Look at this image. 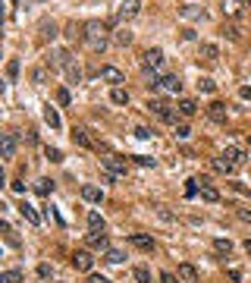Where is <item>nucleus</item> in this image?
Segmentation results:
<instances>
[{"label":"nucleus","instance_id":"50","mask_svg":"<svg viewBox=\"0 0 251 283\" xmlns=\"http://www.w3.org/2000/svg\"><path fill=\"white\" fill-rule=\"evenodd\" d=\"M229 280L239 283V280H242V271H239V268H229Z\"/></svg>","mask_w":251,"mask_h":283},{"label":"nucleus","instance_id":"1","mask_svg":"<svg viewBox=\"0 0 251 283\" xmlns=\"http://www.w3.org/2000/svg\"><path fill=\"white\" fill-rule=\"evenodd\" d=\"M107 29H110V22H88L85 25V44H88L94 54H104V50H107V35H104Z\"/></svg>","mask_w":251,"mask_h":283},{"label":"nucleus","instance_id":"24","mask_svg":"<svg viewBox=\"0 0 251 283\" xmlns=\"http://www.w3.org/2000/svg\"><path fill=\"white\" fill-rule=\"evenodd\" d=\"M104 261H107V264H123L126 252H123V248H107V252H104Z\"/></svg>","mask_w":251,"mask_h":283},{"label":"nucleus","instance_id":"33","mask_svg":"<svg viewBox=\"0 0 251 283\" xmlns=\"http://www.w3.org/2000/svg\"><path fill=\"white\" fill-rule=\"evenodd\" d=\"M201 57H204V60H211V63H214V60L220 57V47H217V44H201Z\"/></svg>","mask_w":251,"mask_h":283},{"label":"nucleus","instance_id":"35","mask_svg":"<svg viewBox=\"0 0 251 283\" xmlns=\"http://www.w3.org/2000/svg\"><path fill=\"white\" fill-rule=\"evenodd\" d=\"M198 91H204V94L217 91V82H214V79H207V76H201V79H198Z\"/></svg>","mask_w":251,"mask_h":283},{"label":"nucleus","instance_id":"20","mask_svg":"<svg viewBox=\"0 0 251 283\" xmlns=\"http://www.w3.org/2000/svg\"><path fill=\"white\" fill-rule=\"evenodd\" d=\"M179 16H185V19H204V10H201V6H195V3H182V6H179Z\"/></svg>","mask_w":251,"mask_h":283},{"label":"nucleus","instance_id":"7","mask_svg":"<svg viewBox=\"0 0 251 283\" xmlns=\"http://www.w3.org/2000/svg\"><path fill=\"white\" fill-rule=\"evenodd\" d=\"M16 145H19L16 132H3V135H0V158H3V161L16 158Z\"/></svg>","mask_w":251,"mask_h":283},{"label":"nucleus","instance_id":"11","mask_svg":"<svg viewBox=\"0 0 251 283\" xmlns=\"http://www.w3.org/2000/svg\"><path fill=\"white\" fill-rule=\"evenodd\" d=\"M72 268H75V271H85V274H91V268H94V258H91V252H75V255H72Z\"/></svg>","mask_w":251,"mask_h":283},{"label":"nucleus","instance_id":"6","mask_svg":"<svg viewBox=\"0 0 251 283\" xmlns=\"http://www.w3.org/2000/svg\"><path fill=\"white\" fill-rule=\"evenodd\" d=\"M138 10H142V0H123V3L116 6V22H132Z\"/></svg>","mask_w":251,"mask_h":283},{"label":"nucleus","instance_id":"25","mask_svg":"<svg viewBox=\"0 0 251 283\" xmlns=\"http://www.w3.org/2000/svg\"><path fill=\"white\" fill-rule=\"evenodd\" d=\"M214 170H217V173H236V164H229V161L226 158H223V154H220V158H214Z\"/></svg>","mask_w":251,"mask_h":283},{"label":"nucleus","instance_id":"5","mask_svg":"<svg viewBox=\"0 0 251 283\" xmlns=\"http://www.w3.org/2000/svg\"><path fill=\"white\" fill-rule=\"evenodd\" d=\"M101 164H104V170H110L113 176H126V170H129V161L119 158V154H104Z\"/></svg>","mask_w":251,"mask_h":283},{"label":"nucleus","instance_id":"55","mask_svg":"<svg viewBox=\"0 0 251 283\" xmlns=\"http://www.w3.org/2000/svg\"><path fill=\"white\" fill-rule=\"evenodd\" d=\"M242 3H245V6H251V0H242Z\"/></svg>","mask_w":251,"mask_h":283},{"label":"nucleus","instance_id":"46","mask_svg":"<svg viewBox=\"0 0 251 283\" xmlns=\"http://www.w3.org/2000/svg\"><path fill=\"white\" fill-rule=\"evenodd\" d=\"M239 98H242V101H251V85H242V88H239Z\"/></svg>","mask_w":251,"mask_h":283},{"label":"nucleus","instance_id":"17","mask_svg":"<svg viewBox=\"0 0 251 283\" xmlns=\"http://www.w3.org/2000/svg\"><path fill=\"white\" fill-rule=\"evenodd\" d=\"M82 199L91 202V204H101V202H104V189H98V186H82Z\"/></svg>","mask_w":251,"mask_h":283},{"label":"nucleus","instance_id":"39","mask_svg":"<svg viewBox=\"0 0 251 283\" xmlns=\"http://www.w3.org/2000/svg\"><path fill=\"white\" fill-rule=\"evenodd\" d=\"M132 161H135L138 167H154V164H157V161H154V158H148V154H135Z\"/></svg>","mask_w":251,"mask_h":283},{"label":"nucleus","instance_id":"16","mask_svg":"<svg viewBox=\"0 0 251 283\" xmlns=\"http://www.w3.org/2000/svg\"><path fill=\"white\" fill-rule=\"evenodd\" d=\"M91 248H98V252H107L110 248V239H107V233H88V239H85Z\"/></svg>","mask_w":251,"mask_h":283},{"label":"nucleus","instance_id":"52","mask_svg":"<svg viewBox=\"0 0 251 283\" xmlns=\"http://www.w3.org/2000/svg\"><path fill=\"white\" fill-rule=\"evenodd\" d=\"M88 283H110V280H107V277H101V274H91Z\"/></svg>","mask_w":251,"mask_h":283},{"label":"nucleus","instance_id":"19","mask_svg":"<svg viewBox=\"0 0 251 283\" xmlns=\"http://www.w3.org/2000/svg\"><path fill=\"white\" fill-rule=\"evenodd\" d=\"M44 123L50 126V129H60V126H63V120H60V114H57L54 104H44Z\"/></svg>","mask_w":251,"mask_h":283},{"label":"nucleus","instance_id":"42","mask_svg":"<svg viewBox=\"0 0 251 283\" xmlns=\"http://www.w3.org/2000/svg\"><path fill=\"white\" fill-rule=\"evenodd\" d=\"M223 35H226L229 41H239V29L236 25H223Z\"/></svg>","mask_w":251,"mask_h":283},{"label":"nucleus","instance_id":"36","mask_svg":"<svg viewBox=\"0 0 251 283\" xmlns=\"http://www.w3.org/2000/svg\"><path fill=\"white\" fill-rule=\"evenodd\" d=\"M57 104H63V107L72 104V94H69V88H57Z\"/></svg>","mask_w":251,"mask_h":283},{"label":"nucleus","instance_id":"34","mask_svg":"<svg viewBox=\"0 0 251 283\" xmlns=\"http://www.w3.org/2000/svg\"><path fill=\"white\" fill-rule=\"evenodd\" d=\"M16 76H19V57H10V63H6V79L16 82Z\"/></svg>","mask_w":251,"mask_h":283},{"label":"nucleus","instance_id":"22","mask_svg":"<svg viewBox=\"0 0 251 283\" xmlns=\"http://www.w3.org/2000/svg\"><path fill=\"white\" fill-rule=\"evenodd\" d=\"M176 110H179L182 117H195V114H198V101H192V98H182Z\"/></svg>","mask_w":251,"mask_h":283},{"label":"nucleus","instance_id":"40","mask_svg":"<svg viewBox=\"0 0 251 283\" xmlns=\"http://www.w3.org/2000/svg\"><path fill=\"white\" fill-rule=\"evenodd\" d=\"M116 44H123V47H126V44H132V32L119 29V32H116Z\"/></svg>","mask_w":251,"mask_h":283},{"label":"nucleus","instance_id":"43","mask_svg":"<svg viewBox=\"0 0 251 283\" xmlns=\"http://www.w3.org/2000/svg\"><path fill=\"white\" fill-rule=\"evenodd\" d=\"M132 132H135V139H151V135H154V132L148 129V126H135Z\"/></svg>","mask_w":251,"mask_h":283},{"label":"nucleus","instance_id":"38","mask_svg":"<svg viewBox=\"0 0 251 283\" xmlns=\"http://www.w3.org/2000/svg\"><path fill=\"white\" fill-rule=\"evenodd\" d=\"M44 154H47V161H50V164H60V161H63V151H60V148H50V145L44 148Z\"/></svg>","mask_w":251,"mask_h":283},{"label":"nucleus","instance_id":"4","mask_svg":"<svg viewBox=\"0 0 251 283\" xmlns=\"http://www.w3.org/2000/svg\"><path fill=\"white\" fill-rule=\"evenodd\" d=\"M163 50L160 47H151V50H144L142 54V70H151V73H160L163 76Z\"/></svg>","mask_w":251,"mask_h":283},{"label":"nucleus","instance_id":"10","mask_svg":"<svg viewBox=\"0 0 251 283\" xmlns=\"http://www.w3.org/2000/svg\"><path fill=\"white\" fill-rule=\"evenodd\" d=\"M129 243H132L135 248H142V252H154V245H157V243H154V236H148V233H132V236H129Z\"/></svg>","mask_w":251,"mask_h":283},{"label":"nucleus","instance_id":"45","mask_svg":"<svg viewBox=\"0 0 251 283\" xmlns=\"http://www.w3.org/2000/svg\"><path fill=\"white\" fill-rule=\"evenodd\" d=\"M176 139H192V129H188V126H176Z\"/></svg>","mask_w":251,"mask_h":283},{"label":"nucleus","instance_id":"37","mask_svg":"<svg viewBox=\"0 0 251 283\" xmlns=\"http://www.w3.org/2000/svg\"><path fill=\"white\" fill-rule=\"evenodd\" d=\"M214 248H217L220 255H229L232 252V243H229V239H214Z\"/></svg>","mask_w":251,"mask_h":283},{"label":"nucleus","instance_id":"18","mask_svg":"<svg viewBox=\"0 0 251 283\" xmlns=\"http://www.w3.org/2000/svg\"><path fill=\"white\" fill-rule=\"evenodd\" d=\"M19 214H22V217H25V220H29V224H32V227H41V214H38V211H35V208H32V204H29V202H22V204H19Z\"/></svg>","mask_w":251,"mask_h":283},{"label":"nucleus","instance_id":"3","mask_svg":"<svg viewBox=\"0 0 251 283\" xmlns=\"http://www.w3.org/2000/svg\"><path fill=\"white\" fill-rule=\"evenodd\" d=\"M151 91H167V94H179V91H182V79H179L176 73H163L160 79L151 85Z\"/></svg>","mask_w":251,"mask_h":283},{"label":"nucleus","instance_id":"23","mask_svg":"<svg viewBox=\"0 0 251 283\" xmlns=\"http://www.w3.org/2000/svg\"><path fill=\"white\" fill-rule=\"evenodd\" d=\"M104 227H107V224H104L101 214L98 211H88V230H91V233H104Z\"/></svg>","mask_w":251,"mask_h":283},{"label":"nucleus","instance_id":"30","mask_svg":"<svg viewBox=\"0 0 251 283\" xmlns=\"http://www.w3.org/2000/svg\"><path fill=\"white\" fill-rule=\"evenodd\" d=\"M35 192H38L41 199H47V195L54 192V183H50V179H38V183H35Z\"/></svg>","mask_w":251,"mask_h":283},{"label":"nucleus","instance_id":"32","mask_svg":"<svg viewBox=\"0 0 251 283\" xmlns=\"http://www.w3.org/2000/svg\"><path fill=\"white\" fill-rule=\"evenodd\" d=\"M0 283H22V271H3L0 274Z\"/></svg>","mask_w":251,"mask_h":283},{"label":"nucleus","instance_id":"53","mask_svg":"<svg viewBox=\"0 0 251 283\" xmlns=\"http://www.w3.org/2000/svg\"><path fill=\"white\" fill-rule=\"evenodd\" d=\"M245 252H248V255H251V239H245Z\"/></svg>","mask_w":251,"mask_h":283},{"label":"nucleus","instance_id":"48","mask_svg":"<svg viewBox=\"0 0 251 283\" xmlns=\"http://www.w3.org/2000/svg\"><path fill=\"white\" fill-rule=\"evenodd\" d=\"M54 35H57V25L47 22V25H44V38H54Z\"/></svg>","mask_w":251,"mask_h":283},{"label":"nucleus","instance_id":"14","mask_svg":"<svg viewBox=\"0 0 251 283\" xmlns=\"http://www.w3.org/2000/svg\"><path fill=\"white\" fill-rule=\"evenodd\" d=\"M47 63H50V66H60V70H66V66L72 63V54H69L66 47H60V50H54V54H50Z\"/></svg>","mask_w":251,"mask_h":283},{"label":"nucleus","instance_id":"21","mask_svg":"<svg viewBox=\"0 0 251 283\" xmlns=\"http://www.w3.org/2000/svg\"><path fill=\"white\" fill-rule=\"evenodd\" d=\"M72 142L79 145V148H94V145H91V139H88V132H85L82 126H75V129H72Z\"/></svg>","mask_w":251,"mask_h":283},{"label":"nucleus","instance_id":"51","mask_svg":"<svg viewBox=\"0 0 251 283\" xmlns=\"http://www.w3.org/2000/svg\"><path fill=\"white\" fill-rule=\"evenodd\" d=\"M239 217L245 220V224H251V211H248V208H239Z\"/></svg>","mask_w":251,"mask_h":283},{"label":"nucleus","instance_id":"12","mask_svg":"<svg viewBox=\"0 0 251 283\" xmlns=\"http://www.w3.org/2000/svg\"><path fill=\"white\" fill-rule=\"evenodd\" d=\"M207 117H211L214 123H226V104H223V101H211V104H207Z\"/></svg>","mask_w":251,"mask_h":283},{"label":"nucleus","instance_id":"49","mask_svg":"<svg viewBox=\"0 0 251 283\" xmlns=\"http://www.w3.org/2000/svg\"><path fill=\"white\" fill-rule=\"evenodd\" d=\"M160 283H179V280H176V277H173V274H170V271H163V274H160Z\"/></svg>","mask_w":251,"mask_h":283},{"label":"nucleus","instance_id":"9","mask_svg":"<svg viewBox=\"0 0 251 283\" xmlns=\"http://www.w3.org/2000/svg\"><path fill=\"white\" fill-rule=\"evenodd\" d=\"M101 79H104V82H110V85H113V88H119V85L126 82V76L119 73L116 66H101Z\"/></svg>","mask_w":251,"mask_h":283},{"label":"nucleus","instance_id":"41","mask_svg":"<svg viewBox=\"0 0 251 283\" xmlns=\"http://www.w3.org/2000/svg\"><path fill=\"white\" fill-rule=\"evenodd\" d=\"M198 195V179H185V199H195Z\"/></svg>","mask_w":251,"mask_h":283},{"label":"nucleus","instance_id":"44","mask_svg":"<svg viewBox=\"0 0 251 283\" xmlns=\"http://www.w3.org/2000/svg\"><path fill=\"white\" fill-rule=\"evenodd\" d=\"M38 277H41V280H50V277H54V271H50V264H38Z\"/></svg>","mask_w":251,"mask_h":283},{"label":"nucleus","instance_id":"31","mask_svg":"<svg viewBox=\"0 0 251 283\" xmlns=\"http://www.w3.org/2000/svg\"><path fill=\"white\" fill-rule=\"evenodd\" d=\"M110 101H113V104H129V91L123 88V85H119V88L110 91Z\"/></svg>","mask_w":251,"mask_h":283},{"label":"nucleus","instance_id":"47","mask_svg":"<svg viewBox=\"0 0 251 283\" xmlns=\"http://www.w3.org/2000/svg\"><path fill=\"white\" fill-rule=\"evenodd\" d=\"M10 189L16 195H25V183H19V179H16V183H10Z\"/></svg>","mask_w":251,"mask_h":283},{"label":"nucleus","instance_id":"29","mask_svg":"<svg viewBox=\"0 0 251 283\" xmlns=\"http://www.w3.org/2000/svg\"><path fill=\"white\" fill-rule=\"evenodd\" d=\"M47 76H50L47 66H35V70H32V82H35V85H44V82H47Z\"/></svg>","mask_w":251,"mask_h":283},{"label":"nucleus","instance_id":"2","mask_svg":"<svg viewBox=\"0 0 251 283\" xmlns=\"http://www.w3.org/2000/svg\"><path fill=\"white\" fill-rule=\"evenodd\" d=\"M151 110L157 120H163V123H176V110H173L170 101H163V98H148V104H144Z\"/></svg>","mask_w":251,"mask_h":283},{"label":"nucleus","instance_id":"13","mask_svg":"<svg viewBox=\"0 0 251 283\" xmlns=\"http://www.w3.org/2000/svg\"><path fill=\"white\" fill-rule=\"evenodd\" d=\"M223 158H226L229 164H236V167H242V164H245V158H248V154H245V148H239V145H229V148L223 151Z\"/></svg>","mask_w":251,"mask_h":283},{"label":"nucleus","instance_id":"26","mask_svg":"<svg viewBox=\"0 0 251 283\" xmlns=\"http://www.w3.org/2000/svg\"><path fill=\"white\" fill-rule=\"evenodd\" d=\"M179 277H182L185 283H198V271H195V264H179Z\"/></svg>","mask_w":251,"mask_h":283},{"label":"nucleus","instance_id":"56","mask_svg":"<svg viewBox=\"0 0 251 283\" xmlns=\"http://www.w3.org/2000/svg\"><path fill=\"white\" fill-rule=\"evenodd\" d=\"M35 3H44V0H35Z\"/></svg>","mask_w":251,"mask_h":283},{"label":"nucleus","instance_id":"15","mask_svg":"<svg viewBox=\"0 0 251 283\" xmlns=\"http://www.w3.org/2000/svg\"><path fill=\"white\" fill-rule=\"evenodd\" d=\"M242 6H245L242 0H223L220 10H223V16H229V19H239V16H242Z\"/></svg>","mask_w":251,"mask_h":283},{"label":"nucleus","instance_id":"27","mask_svg":"<svg viewBox=\"0 0 251 283\" xmlns=\"http://www.w3.org/2000/svg\"><path fill=\"white\" fill-rule=\"evenodd\" d=\"M63 73H66V79H69V85L82 82V66H79V63H69V66H66Z\"/></svg>","mask_w":251,"mask_h":283},{"label":"nucleus","instance_id":"28","mask_svg":"<svg viewBox=\"0 0 251 283\" xmlns=\"http://www.w3.org/2000/svg\"><path fill=\"white\" fill-rule=\"evenodd\" d=\"M132 277H135V283H151V271L144 268V264H135V268H132Z\"/></svg>","mask_w":251,"mask_h":283},{"label":"nucleus","instance_id":"54","mask_svg":"<svg viewBox=\"0 0 251 283\" xmlns=\"http://www.w3.org/2000/svg\"><path fill=\"white\" fill-rule=\"evenodd\" d=\"M239 192H245V195H251V189H245V186H239Z\"/></svg>","mask_w":251,"mask_h":283},{"label":"nucleus","instance_id":"8","mask_svg":"<svg viewBox=\"0 0 251 283\" xmlns=\"http://www.w3.org/2000/svg\"><path fill=\"white\" fill-rule=\"evenodd\" d=\"M198 195H201L204 202H211V204H217V202H220V192L214 189V183H211L207 176H201V179H198Z\"/></svg>","mask_w":251,"mask_h":283}]
</instances>
